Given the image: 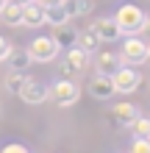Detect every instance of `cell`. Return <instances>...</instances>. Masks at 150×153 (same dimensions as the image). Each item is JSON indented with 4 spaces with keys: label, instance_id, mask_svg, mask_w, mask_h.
I'll return each mask as SVG.
<instances>
[{
    "label": "cell",
    "instance_id": "5b68a950",
    "mask_svg": "<svg viewBox=\"0 0 150 153\" xmlns=\"http://www.w3.org/2000/svg\"><path fill=\"white\" fill-rule=\"evenodd\" d=\"M147 53H150V45L145 39H125L122 42L120 61L122 64H131V67H139V64L147 61Z\"/></svg>",
    "mask_w": 150,
    "mask_h": 153
},
{
    "label": "cell",
    "instance_id": "83f0119b",
    "mask_svg": "<svg viewBox=\"0 0 150 153\" xmlns=\"http://www.w3.org/2000/svg\"><path fill=\"white\" fill-rule=\"evenodd\" d=\"M6 3H8V0H0V8H3V6H6Z\"/></svg>",
    "mask_w": 150,
    "mask_h": 153
},
{
    "label": "cell",
    "instance_id": "d4e9b609",
    "mask_svg": "<svg viewBox=\"0 0 150 153\" xmlns=\"http://www.w3.org/2000/svg\"><path fill=\"white\" fill-rule=\"evenodd\" d=\"M139 33H145V36L150 39V14H145V22H142V31Z\"/></svg>",
    "mask_w": 150,
    "mask_h": 153
},
{
    "label": "cell",
    "instance_id": "9a60e30c",
    "mask_svg": "<svg viewBox=\"0 0 150 153\" xmlns=\"http://www.w3.org/2000/svg\"><path fill=\"white\" fill-rule=\"evenodd\" d=\"M75 45H78L81 50H86L89 56L100 50V39H98V33L92 31V25H89V28H83V31H78V42H75Z\"/></svg>",
    "mask_w": 150,
    "mask_h": 153
},
{
    "label": "cell",
    "instance_id": "484cf974",
    "mask_svg": "<svg viewBox=\"0 0 150 153\" xmlns=\"http://www.w3.org/2000/svg\"><path fill=\"white\" fill-rule=\"evenodd\" d=\"M36 3H39L42 8H50V6H61L64 0H36Z\"/></svg>",
    "mask_w": 150,
    "mask_h": 153
},
{
    "label": "cell",
    "instance_id": "7402d4cb",
    "mask_svg": "<svg viewBox=\"0 0 150 153\" xmlns=\"http://www.w3.org/2000/svg\"><path fill=\"white\" fill-rule=\"evenodd\" d=\"M131 153H150V139H147V137H134Z\"/></svg>",
    "mask_w": 150,
    "mask_h": 153
},
{
    "label": "cell",
    "instance_id": "2e32d148",
    "mask_svg": "<svg viewBox=\"0 0 150 153\" xmlns=\"http://www.w3.org/2000/svg\"><path fill=\"white\" fill-rule=\"evenodd\" d=\"M61 6L67 8L69 17H86L95 11V0H64Z\"/></svg>",
    "mask_w": 150,
    "mask_h": 153
},
{
    "label": "cell",
    "instance_id": "cb8c5ba5",
    "mask_svg": "<svg viewBox=\"0 0 150 153\" xmlns=\"http://www.w3.org/2000/svg\"><path fill=\"white\" fill-rule=\"evenodd\" d=\"M8 50H11V42L0 36V61H6V56H8Z\"/></svg>",
    "mask_w": 150,
    "mask_h": 153
},
{
    "label": "cell",
    "instance_id": "4fadbf2b",
    "mask_svg": "<svg viewBox=\"0 0 150 153\" xmlns=\"http://www.w3.org/2000/svg\"><path fill=\"white\" fill-rule=\"evenodd\" d=\"M6 61L11 64V70H22V73L33 64L28 48H11V50H8V56H6Z\"/></svg>",
    "mask_w": 150,
    "mask_h": 153
},
{
    "label": "cell",
    "instance_id": "9c48e42d",
    "mask_svg": "<svg viewBox=\"0 0 150 153\" xmlns=\"http://www.w3.org/2000/svg\"><path fill=\"white\" fill-rule=\"evenodd\" d=\"M92 31L98 33V39L100 42H117L122 33H120V25L114 17H100V20H95L92 22Z\"/></svg>",
    "mask_w": 150,
    "mask_h": 153
},
{
    "label": "cell",
    "instance_id": "277c9868",
    "mask_svg": "<svg viewBox=\"0 0 150 153\" xmlns=\"http://www.w3.org/2000/svg\"><path fill=\"white\" fill-rule=\"evenodd\" d=\"M111 81H114V92H117V95H131V92H136V89H139V84H142V75H139L136 67L122 64L117 73L111 75Z\"/></svg>",
    "mask_w": 150,
    "mask_h": 153
},
{
    "label": "cell",
    "instance_id": "8992f818",
    "mask_svg": "<svg viewBox=\"0 0 150 153\" xmlns=\"http://www.w3.org/2000/svg\"><path fill=\"white\" fill-rule=\"evenodd\" d=\"M17 95L22 97V103H25V106H42L45 100H50V86H47V84H42V81L28 78Z\"/></svg>",
    "mask_w": 150,
    "mask_h": 153
},
{
    "label": "cell",
    "instance_id": "4316f807",
    "mask_svg": "<svg viewBox=\"0 0 150 153\" xmlns=\"http://www.w3.org/2000/svg\"><path fill=\"white\" fill-rule=\"evenodd\" d=\"M8 3H17V6H25V3H33V0H8Z\"/></svg>",
    "mask_w": 150,
    "mask_h": 153
},
{
    "label": "cell",
    "instance_id": "52a82bcc",
    "mask_svg": "<svg viewBox=\"0 0 150 153\" xmlns=\"http://www.w3.org/2000/svg\"><path fill=\"white\" fill-rule=\"evenodd\" d=\"M136 117H139L136 103H117V106L111 109L109 120H111V125H114V128H131V123H134Z\"/></svg>",
    "mask_w": 150,
    "mask_h": 153
},
{
    "label": "cell",
    "instance_id": "e0dca14e",
    "mask_svg": "<svg viewBox=\"0 0 150 153\" xmlns=\"http://www.w3.org/2000/svg\"><path fill=\"white\" fill-rule=\"evenodd\" d=\"M69 20H72V17L67 14L64 6H50V8H45V22L53 25V28H56V25H64V22H69Z\"/></svg>",
    "mask_w": 150,
    "mask_h": 153
},
{
    "label": "cell",
    "instance_id": "3957f363",
    "mask_svg": "<svg viewBox=\"0 0 150 153\" xmlns=\"http://www.w3.org/2000/svg\"><path fill=\"white\" fill-rule=\"evenodd\" d=\"M28 53H31V59L36 61V64H50V61L58 59L61 48L53 42V36H36L28 45Z\"/></svg>",
    "mask_w": 150,
    "mask_h": 153
},
{
    "label": "cell",
    "instance_id": "7a4b0ae2",
    "mask_svg": "<svg viewBox=\"0 0 150 153\" xmlns=\"http://www.w3.org/2000/svg\"><path fill=\"white\" fill-rule=\"evenodd\" d=\"M50 97H53V103H56V106H61V109L75 106L78 100H81V86H78L72 78H58L56 86L50 89Z\"/></svg>",
    "mask_w": 150,
    "mask_h": 153
},
{
    "label": "cell",
    "instance_id": "30bf717a",
    "mask_svg": "<svg viewBox=\"0 0 150 153\" xmlns=\"http://www.w3.org/2000/svg\"><path fill=\"white\" fill-rule=\"evenodd\" d=\"M53 42H56L61 50L72 48V45L78 42V28H72L69 22H64V25H56V28H53Z\"/></svg>",
    "mask_w": 150,
    "mask_h": 153
},
{
    "label": "cell",
    "instance_id": "7c38bea8",
    "mask_svg": "<svg viewBox=\"0 0 150 153\" xmlns=\"http://www.w3.org/2000/svg\"><path fill=\"white\" fill-rule=\"evenodd\" d=\"M120 67H122V61H120V53H111V50L100 53V59L95 61V73H103V75H114Z\"/></svg>",
    "mask_w": 150,
    "mask_h": 153
},
{
    "label": "cell",
    "instance_id": "ba28073f",
    "mask_svg": "<svg viewBox=\"0 0 150 153\" xmlns=\"http://www.w3.org/2000/svg\"><path fill=\"white\" fill-rule=\"evenodd\" d=\"M89 95L95 97V100H109V97H114L117 92H114V81H111V75L95 73L92 81H89Z\"/></svg>",
    "mask_w": 150,
    "mask_h": 153
},
{
    "label": "cell",
    "instance_id": "5bb4252c",
    "mask_svg": "<svg viewBox=\"0 0 150 153\" xmlns=\"http://www.w3.org/2000/svg\"><path fill=\"white\" fill-rule=\"evenodd\" d=\"M0 22L8 25V28H17V25H22V6L17 3H6L0 8Z\"/></svg>",
    "mask_w": 150,
    "mask_h": 153
},
{
    "label": "cell",
    "instance_id": "8fae6325",
    "mask_svg": "<svg viewBox=\"0 0 150 153\" xmlns=\"http://www.w3.org/2000/svg\"><path fill=\"white\" fill-rule=\"evenodd\" d=\"M22 25H28V28H39V25H45V8H42L36 0L22 6Z\"/></svg>",
    "mask_w": 150,
    "mask_h": 153
},
{
    "label": "cell",
    "instance_id": "6da1fadb",
    "mask_svg": "<svg viewBox=\"0 0 150 153\" xmlns=\"http://www.w3.org/2000/svg\"><path fill=\"white\" fill-rule=\"evenodd\" d=\"M114 20L120 25V33H128V36H134V33L142 31V22H145V11L134 3H122L117 8V14H114Z\"/></svg>",
    "mask_w": 150,
    "mask_h": 153
},
{
    "label": "cell",
    "instance_id": "44dd1931",
    "mask_svg": "<svg viewBox=\"0 0 150 153\" xmlns=\"http://www.w3.org/2000/svg\"><path fill=\"white\" fill-rule=\"evenodd\" d=\"M131 131H134V137H147V131H150V117H142L139 114L134 123H131Z\"/></svg>",
    "mask_w": 150,
    "mask_h": 153
},
{
    "label": "cell",
    "instance_id": "603a6c76",
    "mask_svg": "<svg viewBox=\"0 0 150 153\" xmlns=\"http://www.w3.org/2000/svg\"><path fill=\"white\" fill-rule=\"evenodd\" d=\"M0 153H31L25 145H20V142H11V145H6V148H0Z\"/></svg>",
    "mask_w": 150,
    "mask_h": 153
},
{
    "label": "cell",
    "instance_id": "ac0fdd59",
    "mask_svg": "<svg viewBox=\"0 0 150 153\" xmlns=\"http://www.w3.org/2000/svg\"><path fill=\"white\" fill-rule=\"evenodd\" d=\"M67 59L78 67V73H86V67H89V53L86 50H81L78 45H72V48H67Z\"/></svg>",
    "mask_w": 150,
    "mask_h": 153
},
{
    "label": "cell",
    "instance_id": "f546056e",
    "mask_svg": "<svg viewBox=\"0 0 150 153\" xmlns=\"http://www.w3.org/2000/svg\"><path fill=\"white\" fill-rule=\"evenodd\" d=\"M147 139H150V131H147Z\"/></svg>",
    "mask_w": 150,
    "mask_h": 153
},
{
    "label": "cell",
    "instance_id": "d6986e66",
    "mask_svg": "<svg viewBox=\"0 0 150 153\" xmlns=\"http://www.w3.org/2000/svg\"><path fill=\"white\" fill-rule=\"evenodd\" d=\"M25 81H28V75H25L22 70H11V73L6 75V89H8L11 95H17V92L22 89V84H25Z\"/></svg>",
    "mask_w": 150,
    "mask_h": 153
},
{
    "label": "cell",
    "instance_id": "f1b7e54d",
    "mask_svg": "<svg viewBox=\"0 0 150 153\" xmlns=\"http://www.w3.org/2000/svg\"><path fill=\"white\" fill-rule=\"evenodd\" d=\"M147 61H150V53H147Z\"/></svg>",
    "mask_w": 150,
    "mask_h": 153
},
{
    "label": "cell",
    "instance_id": "ffe728a7",
    "mask_svg": "<svg viewBox=\"0 0 150 153\" xmlns=\"http://www.w3.org/2000/svg\"><path fill=\"white\" fill-rule=\"evenodd\" d=\"M56 73H58V78H72V81H75L78 75H81V73H78V67H75L69 59L58 61V64H56Z\"/></svg>",
    "mask_w": 150,
    "mask_h": 153
}]
</instances>
